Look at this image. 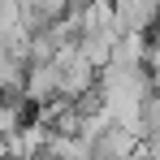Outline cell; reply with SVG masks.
I'll list each match as a JSON object with an SVG mask.
<instances>
[{"label":"cell","instance_id":"obj_1","mask_svg":"<svg viewBox=\"0 0 160 160\" xmlns=\"http://www.w3.org/2000/svg\"><path fill=\"white\" fill-rule=\"evenodd\" d=\"M52 95H61V74L56 61H26V78H22V100L30 108L48 104Z\"/></svg>","mask_w":160,"mask_h":160},{"label":"cell","instance_id":"obj_2","mask_svg":"<svg viewBox=\"0 0 160 160\" xmlns=\"http://www.w3.org/2000/svg\"><path fill=\"white\" fill-rule=\"evenodd\" d=\"M138 152V134L121 121H108L104 130L91 138V156H134Z\"/></svg>","mask_w":160,"mask_h":160},{"label":"cell","instance_id":"obj_3","mask_svg":"<svg viewBox=\"0 0 160 160\" xmlns=\"http://www.w3.org/2000/svg\"><path fill=\"white\" fill-rule=\"evenodd\" d=\"M143 48H147V30H117V39L108 48V61L112 65H138Z\"/></svg>","mask_w":160,"mask_h":160},{"label":"cell","instance_id":"obj_4","mask_svg":"<svg viewBox=\"0 0 160 160\" xmlns=\"http://www.w3.org/2000/svg\"><path fill=\"white\" fill-rule=\"evenodd\" d=\"M22 78H26V56H18V52H0V95L22 91Z\"/></svg>","mask_w":160,"mask_h":160}]
</instances>
